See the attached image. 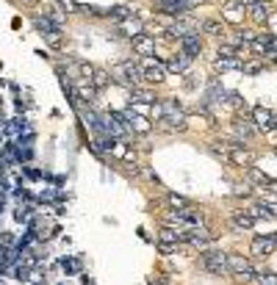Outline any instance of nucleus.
<instances>
[{
	"instance_id": "22",
	"label": "nucleus",
	"mask_w": 277,
	"mask_h": 285,
	"mask_svg": "<svg viewBox=\"0 0 277 285\" xmlns=\"http://www.w3.org/2000/svg\"><path fill=\"white\" fill-rule=\"evenodd\" d=\"M247 178L252 183H258V186H269V183H272V178H266L258 166H247Z\"/></svg>"
},
{
	"instance_id": "17",
	"label": "nucleus",
	"mask_w": 277,
	"mask_h": 285,
	"mask_svg": "<svg viewBox=\"0 0 277 285\" xmlns=\"http://www.w3.org/2000/svg\"><path fill=\"white\" fill-rule=\"evenodd\" d=\"M249 17H252L258 25L269 23V6H266V3H261V0H255V3L249 6Z\"/></svg>"
},
{
	"instance_id": "16",
	"label": "nucleus",
	"mask_w": 277,
	"mask_h": 285,
	"mask_svg": "<svg viewBox=\"0 0 277 285\" xmlns=\"http://www.w3.org/2000/svg\"><path fill=\"white\" fill-rule=\"evenodd\" d=\"M166 70L169 72H186L188 67H191V58L188 56H183V53H180V56H172V58H166Z\"/></svg>"
},
{
	"instance_id": "7",
	"label": "nucleus",
	"mask_w": 277,
	"mask_h": 285,
	"mask_svg": "<svg viewBox=\"0 0 277 285\" xmlns=\"http://www.w3.org/2000/svg\"><path fill=\"white\" fill-rule=\"evenodd\" d=\"M227 164L247 169V166H252V164H255V158H252V152H249L247 147L236 144V147H230V152H227Z\"/></svg>"
},
{
	"instance_id": "20",
	"label": "nucleus",
	"mask_w": 277,
	"mask_h": 285,
	"mask_svg": "<svg viewBox=\"0 0 277 285\" xmlns=\"http://www.w3.org/2000/svg\"><path fill=\"white\" fill-rule=\"evenodd\" d=\"M249 213H252V219H255V222H258V219H277V216L272 213V208L263 205V202H255V205L249 208Z\"/></svg>"
},
{
	"instance_id": "33",
	"label": "nucleus",
	"mask_w": 277,
	"mask_h": 285,
	"mask_svg": "<svg viewBox=\"0 0 277 285\" xmlns=\"http://www.w3.org/2000/svg\"><path fill=\"white\" fill-rule=\"evenodd\" d=\"M158 249H161L164 255H172L175 249H178V244H164V241H161V244H158Z\"/></svg>"
},
{
	"instance_id": "35",
	"label": "nucleus",
	"mask_w": 277,
	"mask_h": 285,
	"mask_svg": "<svg viewBox=\"0 0 277 285\" xmlns=\"http://www.w3.org/2000/svg\"><path fill=\"white\" fill-rule=\"evenodd\" d=\"M200 3H202V0H183V6H186V9H188V11H191V9H194V6H200Z\"/></svg>"
},
{
	"instance_id": "10",
	"label": "nucleus",
	"mask_w": 277,
	"mask_h": 285,
	"mask_svg": "<svg viewBox=\"0 0 277 285\" xmlns=\"http://www.w3.org/2000/svg\"><path fill=\"white\" fill-rule=\"evenodd\" d=\"M233 130H236V136H239V141H252L255 133H258V127H255L249 119L236 117V119H233Z\"/></svg>"
},
{
	"instance_id": "5",
	"label": "nucleus",
	"mask_w": 277,
	"mask_h": 285,
	"mask_svg": "<svg viewBox=\"0 0 277 285\" xmlns=\"http://www.w3.org/2000/svg\"><path fill=\"white\" fill-rule=\"evenodd\" d=\"M249 252L255 257H269L277 252V235H258V238H252L249 244Z\"/></svg>"
},
{
	"instance_id": "37",
	"label": "nucleus",
	"mask_w": 277,
	"mask_h": 285,
	"mask_svg": "<svg viewBox=\"0 0 277 285\" xmlns=\"http://www.w3.org/2000/svg\"><path fill=\"white\" fill-rule=\"evenodd\" d=\"M236 3H241V6H252L255 0H236Z\"/></svg>"
},
{
	"instance_id": "4",
	"label": "nucleus",
	"mask_w": 277,
	"mask_h": 285,
	"mask_svg": "<svg viewBox=\"0 0 277 285\" xmlns=\"http://www.w3.org/2000/svg\"><path fill=\"white\" fill-rule=\"evenodd\" d=\"M141 78H144V83H164L166 67L161 64V61H155L153 56H147L141 61Z\"/></svg>"
},
{
	"instance_id": "1",
	"label": "nucleus",
	"mask_w": 277,
	"mask_h": 285,
	"mask_svg": "<svg viewBox=\"0 0 277 285\" xmlns=\"http://www.w3.org/2000/svg\"><path fill=\"white\" fill-rule=\"evenodd\" d=\"M111 78L117 80V83L127 86V89H133V86H141L144 83V78H141V64H136V61H122V64H117L111 70Z\"/></svg>"
},
{
	"instance_id": "36",
	"label": "nucleus",
	"mask_w": 277,
	"mask_h": 285,
	"mask_svg": "<svg viewBox=\"0 0 277 285\" xmlns=\"http://www.w3.org/2000/svg\"><path fill=\"white\" fill-rule=\"evenodd\" d=\"M28 178H33V180H39V178H42V172H39V169H28Z\"/></svg>"
},
{
	"instance_id": "9",
	"label": "nucleus",
	"mask_w": 277,
	"mask_h": 285,
	"mask_svg": "<svg viewBox=\"0 0 277 285\" xmlns=\"http://www.w3.org/2000/svg\"><path fill=\"white\" fill-rule=\"evenodd\" d=\"M122 117L127 119V127H131V133H141V136H147L153 130V125L147 122L144 117H136L133 114V108H127V111H122Z\"/></svg>"
},
{
	"instance_id": "32",
	"label": "nucleus",
	"mask_w": 277,
	"mask_h": 285,
	"mask_svg": "<svg viewBox=\"0 0 277 285\" xmlns=\"http://www.w3.org/2000/svg\"><path fill=\"white\" fill-rule=\"evenodd\" d=\"M233 196H252V186H239L233 191Z\"/></svg>"
},
{
	"instance_id": "26",
	"label": "nucleus",
	"mask_w": 277,
	"mask_h": 285,
	"mask_svg": "<svg viewBox=\"0 0 277 285\" xmlns=\"http://www.w3.org/2000/svg\"><path fill=\"white\" fill-rule=\"evenodd\" d=\"M222 97H225V89L219 86V80H211V92H208V103H222Z\"/></svg>"
},
{
	"instance_id": "28",
	"label": "nucleus",
	"mask_w": 277,
	"mask_h": 285,
	"mask_svg": "<svg viewBox=\"0 0 277 285\" xmlns=\"http://www.w3.org/2000/svg\"><path fill=\"white\" fill-rule=\"evenodd\" d=\"M219 58H239V47L236 45H219Z\"/></svg>"
},
{
	"instance_id": "2",
	"label": "nucleus",
	"mask_w": 277,
	"mask_h": 285,
	"mask_svg": "<svg viewBox=\"0 0 277 285\" xmlns=\"http://www.w3.org/2000/svg\"><path fill=\"white\" fill-rule=\"evenodd\" d=\"M200 269H205L208 274H214V277L230 274V271H227V252H222V249H205V252L200 255Z\"/></svg>"
},
{
	"instance_id": "19",
	"label": "nucleus",
	"mask_w": 277,
	"mask_h": 285,
	"mask_svg": "<svg viewBox=\"0 0 277 285\" xmlns=\"http://www.w3.org/2000/svg\"><path fill=\"white\" fill-rule=\"evenodd\" d=\"M272 39H274V33H255V39H252V50L255 53H266V47L272 45Z\"/></svg>"
},
{
	"instance_id": "13",
	"label": "nucleus",
	"mask_w": 277,
	"mask_h": 285,
	"mask_svg": "<svg viewBox=\"0 0 277 285\" xmlns=\"http://www.w3.org/2000/svg\"><path fill=\"white\" fill-rule=\"evenodd\" d=\"M161 241L164 244H186L188 241V233L180 227H164L161 230Z\"/></svg>"
},
{
	"instance_id": "23",
	"label": "nucleus",
	"mask_w": 277,
	"mask_h": 285,
	"mask_svg": "<svg viewBox=\"0 0 277 285\" xmlns=\"http://www.w3.org/2000/svg\"><path fill=\"white\" fill-rule=\"evenodd\" d=\"M200 28L205 31V33H211V36H222V33H225V25H222L219 19H205Z\"/></svg>"
},
{
	"instance_id": "3",
	"label": "nucleus",
	"mask_w": 277,
	"mask_h": 285,
	"mask_svg": "<svg viewBox=\"0 0 277 285\" xmlns=\"http://www.w3.org/2000/svg\"><path fill=\"white\" fill-rule=\"evenodd\" d=\"M227 271L236 277V280H244V282H252L255 274H252V263H249L247 255H239V252H227Z\"/></svg>"
},
{
	"instance_id": "38",
	"label": "nucleus",
	"mask_w": 277,
	"mask_h": 285,
	"mask_svg": "<svg viewBox=\"0 0 277 285\" xmlns=\"http://www.w3.org/2000/svg\"><path fill=\"white\" fill-rule=\"evenodd\" d=\"M274 155H277V144H274Z\"/></svg>"
},
{
	"instance_id": "14",
	"label": "nucleus",
	"mask_w": 277,
	"mask_h": 285,
	"mask_svg": "<svg viewBox=\"0 0 277 285\" xmlns=\"http://www.w3.org/2000/svg\"><path fill=\"white\" fill-rule=\"evenodd\" d=\"M131 100H133V103H139V105H153L158 97H155V92L144 89V86H133V89H131Z\"/></svg>"
},
{
	"instance_id": "6",
	"label": "nucleus",
	"mask_w": 277,
	"mask_h": 285,
	"mask_svg": "<svg viewBox=\"0 0 277 285\" xmlns=\"http://www.w3.org/2000/svg\"><path fill=\"white\" fill-rule=\"evenodd\" d=\"M252 122H255V127L263 130V133H269V130H274V127H277V117L269 111V108H263V105L252 108Z\"/></svg>"
},
{
	"instance_id": "25",
	"label": "nucleus",
	"mask_w": 277,
	"mask_h": 285,
	"mask_svg": "<svg viewBox=\"0 0 277 285\" xmlns=\"http://www.w3.org/2000/svg\"><path fill=\"white\" fill-rule=\"evenodd\" d=\"M216 70H241V58H216Z\"/></svg>"
},
{
	"instance_id": "21",
	"label": "nucleus",
	"mask_w": 277,
	"mask_h": 285,
	"mask_svg": "<svg viewBox=\"0 0 277 285\" xmlns=\"http://www.w3.org/2000/svg\"><path fill=\"white\" fill-rule=\"evenodd\" d=\"M108 80H111V75H108L105 70H94V72H92V80H89V83L94 86V89H105V86H108Z\"/></svg>"
},
{
	"instance_id": "29",
	"label": "nucleus",
	"mask_w": 277,
	"mask_h": 285,
	"mask_svg": "<svg viewBox=\"0 0 277 285\" xmlns=\"http://www.w3.org/2000/svg\"><path fill=\"white\" fill-rule=\"evenodd\" d=\"M58 6H61L67 14H78V11H83V6L75 3V0H58Z\"/></svg>"
},
{
	"instance_id": "15",
	"label": "nucleus",
	"mask_w": 277,
	"mask_h": 285,
	"mask_svg": "<svg viewBox=\"0 0 277 285\" xmlns=\"http://www.w3.org/2000/svg\"><path fill=\"white\" fill-rule=\"evenodd\" d=\"M233 227L239 230H252L255 227V219H252V213H249V210H236L233 213Z\"/></svg>"
},
{
	"instance_id": "31",
	"label": "nucleus",
	"mask_w": 277,
	"mask_h": 285,
	"mask_svg": "<svg viewBox=\"0 0 277 285\" xmlns=\"http://www.w3.org/2000/svg\"><path fill=\"white\" fill-rule=\"evenodd\" d=\"M258 285H277V274H274V271H261V274H258Z\"/></svg>"
},
{
	"instance_id": "11",
	"label": "nucleus",
	"mask_w": 277,
	"mask_h": 285,
	"mask_svg": "<svg viewBox=\"0 0 277 285\" xmlns=\"http://www.w3.org/2000/svg\"><path fill=\"white\" fill-rule=\"evenodd\" d=\"M131 42H133V50H136L139 56H153L155 53V36L153 33H141V36L131 39Z\"/></svg>"
},
{
	"instance_id": "34",
	"label": "nucleus",
	"mask_w": 277,
	"mask_h": 285,
	"mask_svg": "<svg viewBox=\"0 0 277 285\" xmlns=\"http://www.w3.org/2000/svg\"><path fill=\"white\" fill-rule=\"evenodd\" d=\"M227 97H230V103H233L236 108H241V105H244V100H241V94H236V92H230V94H227Z\"/></svg>"
},
{
	"instance_id": "18",
	"label": "nucleus",
	"mask_w": 277,
	"mask_h": 285,
	"mask_svg": "<svg viewBox=\"0 0 277 285\" xmlns=\"http://www.w3.org/2000/svg\"><path fill=\"white\" fill-rule=\"evenodd\" d=\"M244 14H247V6H241V3H230L225 9V19H227V23H233V25H239L241 19H244Z\"/></svg>"
},
{
	"instance_id": "12",
	"label": "nucleus",
	"mask_w": 277,
	"mask_h": 285,
	"mask_svg": "<svg viewBox=\"0 0 277 285\" xmlns=\"http://www.w3.org/2000/svg\"><path fill=\"white\" fill-rule=\"evenodd\" d=\"M119 31H122L127 39H136V36H141V33H144V23H141V19H136V17H127V19H122V23H119Z\"/></svg>"
},
{
	"instance_id": "27",
	"label": "nucleus",
	"mask_w": 277,
	"mask_h": 285,
	"mask_svg": "<svg viewBox=\"0 0 277 285\" xmlns=\"http://www.w3.org/2000/svg\"><path fill=\"white\" fill-rule=\"evenodd\" d=\"M166 202L172 205V210H180V208H191V200H186V196L180 194H169L166 196Z\"/></svg>"
},
{
	"instance_id": "24",
	"label": "nucleus",
	"mask_w": 277,
	"mask_h": 285,
	"mask_svg": "<svg viewBox=\"0 0 277 285\" xmlns=\"http://www.w3.org/2000/svg\"><path fill=\"white\" fill-rule=\"evenodd\" d=\"M108 14H111L114 19H117V23H122V19H127V17H136V14H133V9H131V6H114V9L108 11Z\"/></svg>"
},
{
	"instance_id": "8",
	"label": "nucleus",
	"mask_w": 277,
	"mask_h": 285,
	"mask_svg": "<svg viewBox=\"0 0 277 285\" xmlns=\"http://www.w3.org/2000/svg\"><path fill=\"white\" fill-rule=\"evenodd\" d=\"M180 42V53L188 58H197L200 53H202V39H200V33H188V36L183 39H178Z\"/></svg>"
},
{
	"instance_id": "30",
	"label": "nucleus",
	"mask_w": 277,
	"mask_h": 285,
	"mask_svg": "<svg viewBox=\"0 0 277 285\" xmlns=\"http://www.w3.org/2000/svg\"><path fill=\"white\" fill-rule=\"evenodd\" d=\"M261 61H241V70H244L247 72V75H258V72H261Z\"/></svg>"
}]
</instances>
